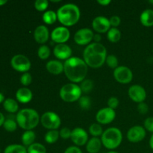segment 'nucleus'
Segmentation results:
<instances>
[{
	"instance_id": "obj_40",
	"label": "nucleus",
	"mask_w": 153,
	"mask_h": 153,
	"mask_svg": "<svg viewBox=\"0 0 153 153\" xmlns=\"http://www.w3.org/2000/svg\"><path fill=\"white\" fill-rule=\"evenodd\" d=\"M143 125H144V128L146 131L153 134V117L146 118L145 120Z\"/></svg>"
},
{
	"instance_id": "obj_33",
	"label": "nucleus",
	"mask_w": 153,
	"mask_h": 153,
	"mask_svg": "<svg viewBox=\"0 0 153 153\" xmlns=\"http://www.w3.org/2000/svg\"><path fill=\"white\" fill-rule=\"evenodd\" d=\"M79 104L82 110H89L91 107V100L87 96H82L79 100Z\"/></svg>"
},
{
	"instance_id": "obj_15",
	"label": "nucleus",
	"mask_w": 153,
	"mask_h": 153,
	"mask_svg": "<svg viewBox=\"0 0 153 153\" xmlns=\"http://www.w3.org/2000/svg\"><path fill=\"white\" fill-rule=\"evenodd\" d=\"M93 29L99 34L106 33L111 28L109 19L104 16H98L92 21Z\"/></svg>"
},
{
	"instance_id": "obj_35",
	"label": "nucleus",
	"mask_w": 153,
	"mask_h": 153,
	"mask_svg": "<svg viewBox=\"0 0 153 153\" xmlns=\"http://www.w3.org/2000/svg\"><path fill=\"white\" fill-rule=\"evenodd\" d=\"M105 63L107 64V65L110 67V68L114 69V70L117 68V67H119V61H118V58L114 55H108L107 58H106Z\"/></svg>"
},
{
	"instance_id": "obj_51",
	"label": "nucleus",
	"mask_w": 153,
	"mask_h": 153,
	"mask_svg": "<svg viewBox=\"0 0 153 153\" xmlns=\"http://www.w3.org/2000/svg\"><path fill=\"white\" fill-rule=\"evenodd\" d=\"M149 3H150V4H153V0H150V1H149Z\"/></svg>"
},
{
	"instance_id": "obj_12",
	"label": "nucleus",
	"mask_w": 153,
	"mask_h": 153,
	"mask_svg": "<svg viewBox=\"0 0 153 153\" xmlns=\"http://www.w3.org/2000/svg\"><path fill=\"white\" fill-rule=\"evenodd\" d=\"M116 117V112L110 108H103L98 111L96 115V120L100 125H106L113 122Z\"/></svg>"
},
{
	"instance_id": "obj_47",
	"label": "nucleus",
	"mask_w": 153,
	"mask_h": 153,
	"mask_svg": "<svg viewBox=\"0 0 153 153\" xmlns=\"http://www.w3.org/2000/svg\"><path fill=\"white\" fill-rule=\"evenodd\" d=\"M149 146H150V148L153 150V134H152V136H151L150 139H149Z\"/></svg>"
},
{
	"instance_id": "obj_39",
	"label": "nucleus",
	"mask_w": 153,
	"mask_h": 153,
	"mask_svg": "<svg viewBox=\"0 0 153 153\" xmlns=\"http://www.w3.org/2000/svg\"><path fill=\"white\" fill-rule=\"evenodd\" d=\"M119 103H120L119 100L115 97H110V98L108 99V108H110L111 109H114V110L116 109L118 107Z\"/></svg>"
},
{
	"instance_id": "obj_7",
	"label": "nucleus",
	"mask_w": 153,
	"mask_h": 153,
	"mask_svg": "<svg viewBox=\"0 0 153 153\" xmlns=\"http://www.w3.org/2000/svg\"><path fill=\"white\" fill-rule=\"evenodd\" d=\"M40 123L46 129L57 130L61 126V120L55 112L46 111L40 117Z\"/></svg>"
},
{
	"instance_id": "obj_38",
	"label": "nucleus",
	"mask_w": 153,
	"mask_h": 153,
	"mask_svg": "<svg viewBox=\"0 0 153 153\" xmlns=\"http://www.w3.org/2000/svg\"><path fill=\"white\" fill-rule=\"evenodd\" d=\"M71 134L72 131L67 127H64V128H61L59 131L60 137L62 139H64V140H67V139L70 138L71 137Z\"/></svg>"
},
{
	"instance_id": "obj_50",
	"label": "nucleus",
	"mask_w": 153,
	"mask_h": 153,
	"mask_svg": "<svg viewBox=\"0 0 153 153\" xmlns=\"http://www.w3.org/2000/svg\"><path fill=\"white\" fill-rule=\"evenodd\" d=\"M107 153H119V152H117V151H114V150H110L108 152H107Z\"/></svg>"
},
{
	"instance_id": "obj_23",
	"label": "nucleus",
	"mask_w": 153,
	"mask_h": 153,
	"mask_svg": "<svg viewBox=\"0 0 153 153\" xmlns=\"http://www.w3.org/2000/svg\"><path fill=\"white\" fill-rule=\"evenodd\" d=\"M36 139V134L33 130L24 131L21 137V141L24 146H29L34 143Z\"/></svg>"
},
{
	"instance_id": "obj_21",
	"label": "nucleus",
	"mask_w": 153,
	"mask_h": 153,
	"mask_svg": "<svg viewBox=\"0 0 153 153\" xmlns=\"http://www.w3.org/2000/svg\"><path fill=\"white\" fill-rule=\"evenodd\" d=\"M101 139L99 137H93L89 139L86 144L87 152L89 153H98L102 147Z\"/></svg>"
},
{
	"instance_id": "obj_46",
	"label": "nucleus",
	"mask_w": 153,
	"mask_h": 153,
	"mask_svg": "<svg viewBox=\"0 0 153 153\" xmlns=\"http://www.w3.org/2000/svg\"><path fill=\"white\" fill-rule=\"evenodd\" d=\"M4 121H5V118H4V114L0 112V127H1V126H3Z\"/></svg>"
},
{
	"instance_id": "obj_37",
	"label": "nucleus",
	"mask_w": 153,
	"mask_h": 153,
	"mask_svg": "<svg viewBox=\"0 0 153 153\" xmlns=\"http://www.w3.org/2000/svg\"><path fill=\"white\" fill-rule=\"evenodd\" d=\"M31 82H32V76L29 73L27 72V73H22L20 77V83L23 86H28V85H31Z\"/></svg>"
},
{
	"instance_id": "obj_1",
	"label": "nucleus",
	"mask_w": 153,
	"mask_h": 153,
	"mask_svg": "<svg viewBox=\"0 0 153 153\" xmlns=\"http://www.w3.org/2000/svg\"><path fill=\"white\" fill-rule=\"evenodd\" d=\"M88 71V66L79 57H71L64 63V73L71 83H82Z\"/></svg>"
},
{
	"instance_id": "obj_36",
	"label": "nucleus",
	"mask_w": 153,
	"mask_h": 153,
	"mask_svg": "<svg viewBox=\"0 0 153 153\" xmlns=\"http://www.w3.org/2000/svg\"><path fill=\"white\" fill-rule=\"evenodd\" d=\"M49 7V1L47 0H37L34 2V7L40 12L46 11V9Z\"/></svg>"
},
{
	"instance_id": "obj_25",
	"label": "nucleus",
	"mask_w": 153,
	"mask_h": 153,
	"mask_svg": "<svg viewBox=\"0 0 153 153\" xmlns=\"http://www.w3.org/2000/svg\"><path fill=\"white\" fill-rule=\"evenodd\" d=\"M57 19H58L57 13L54 10H49L43 13V21L47 25H52V24L55 23Z\"/></svg>"
},
{
	"instance_id": "obj_32",
	"label": "nucleus",
	"mask_w": 153,
	"mask_h": 153,
	"mask_svg": "<svg viewBox=\"0 0 153 153\" xmlns=\"http://www.w3.org/2000/svg\"><path fill=\"white\" fill-rule=\"evenodd\" d=\"M17 123L13 119H7L4 121L2 126L8 132H13L17 128Z\"/></svg>"
},
{
	"instance_id": "obj_42",
	"label": "nucleus",
	"mask_w": 153,
	"mask_h": 153,
	"mask_svg": "<svg viewBox=\"0 0 153 153\" xmlns=\"http://www.w3.org/2000/svg\"><path fill=\"white\" fill-rule=\"evenodd\" d=\"M137 111L140 114H146L149 111V106L144 102L139 103L138 105H137Z\"/></svg>"
},
{
	"instance_id": "obj_10",
	"label": "nucleus",
	"mask_w": 153,
	"mask_h": 153,
	"mask_svg": "<svg viewBox=\"0 0 153 153\" xmlns=\"http://www.w3.org/2000/svg\"><path fill=\"white\" fill-rule=\"evenodd\" d=\"M94 33L93 30L88 28H83L78 30L74 34V41L76 44L79 46H85L91 43V42L94 40Z\"/></svg>"
},
{
	"instance_id": "obj_31",
	"label": "nucleus",
	"mask_w": 153,
	"mask_h": 153,
	"mask_svg": "<svg viewBox=\"0 0 153 153\" xmlns=\"http://www.w3.org/2000/svg\"><path fill=\"white\" fill-rule=\"evenodd\" d=\"M50 48L46 45H41L37 50V55L41 60H46L50 56Z\"/></svg>"
},
{
	"instance_id": "obj_6",
	"label": "nucleus",
	"mask_w": 153,
	"mask_h": 153,
	"mask_svg": "<svg viewBox=\"0 0 153 153\" xmlns=\"http://www.w3.org/2000/svg\"><path fill=\"white\" fill-rule=\"evenodd\" d=\"M82 91L80 86L75 83H68L61 88L60 97L66 102H75L82 97Z\"/></svg>"
},
{
	"instance_id": "obj_4",
	"label": "nucleus",
	"mask_w": 153,
	"mask_h": 153,
	"mask_svg": "<svg viewBox=\"0 0 153 153\" xmlns=\"http://www.w3.org/2000/svg\"><path fill=\"white\" fill-rule=\"evenodd\" d=\"M16 121L21 128L28 131L34 129L38 126L40 122V117L34 109L23 108L16 114Z\"/></svg>"
},
{
	"instance_id": "obj_48",
	"label": "nucleus",
	"mask_w": 153,
	"mask_h": 153,
	"mask_svg": "<svg viewBox=\"0 0 153 153\" xmlns=\"http://www.w3.org/2000/svg\"><path fill=\"white\" fill-rule=\"evenodd\" d=\"M4 95H3V94L0 93V104H1V103L4 102Z\"/></svg>"
},
{
	"instance_id": "obj_49",
	"label": "nucleus",
	"mask_w": 153,
	"mask_h": 153,
	"mask_svg": "<svg viewBox=\"0 0 153 153\" xmlns=\"http://www.w3.org/2000/svg\"><path fill=\"white\" fill-rule=\"evenodd\" d=\"M7 2V1L6 0H0V6H3L4 4H5Z\"/></svg>"
},
{
	"instance_id": "obj_34",
	"label": "nucleus",
	"mask_w": 153,
	"mask_h": 153,
	"mask_svg": "<svg viewBox=\"0 0 153 153\" xmlns=\"http://www.w3.org/2000/svg\"><path fill=\"white\" fill-rule=\"evenodd\" d=\"M80 88L82 89V93L88 94V93L91 92L94 88V82L91 79H85L81 83Z\"/></svg>"
},
{
	"instance_id": "obj_16",
	"label": "nucleus",
	"mask_w": 153,
	"mask_h": 153,
	"mask_svg": "<svg viewBox=\"0 0 153 153\" xmlns=\"http://www.w3.org/2000/svg\"><path fill=\"white\" fill-rule=\"evenodd\" d=\"M71 140L76 146H82L87 144L88 141V133L84 128L77 127L72 130Z\"/></svg>"
},
{
	"instance_id": "obj_22",
	"label": "nucleus",
	"mask_w": 153,
	"mask_h": 153,
	"mask_svg": "<svg viewBox=\"0 0 153 153\" xmlns=\"http://www.w3.org/2000/svg\"><path fill=\"white\" fill-rule=\"evenodd\" d=\"M140 23L145 27L153 26V10L146 9L143 10L140 16Z\"/></svg>"
},
{
	"instance_id": "obj_8",
	"label": "nucleus",
	"mask_w": 153,
	"mask_h": 153,
	"mask_svg": "<svg viewBox=\"0 0 153 153\" xmlns=\"http://www.w3.org/2000/svg\"><path fill=\"white\" fill-rule=\"evenodd\" d=\"M12 68L19 73H27L31 69V63L26 56L21 54L14 55L10 60Z\"/></svg>"
},
{
	"instance_id": "obj_14",
	"label": "nucleus",
	"mask_w": 153,
	"mask_h": 153,
	"mask_svg": "<svg viewBox=\"0 0 153 153\" xmlns=\"http://www.w3.org/2000/svg\"><path fill=\"white\" fill-rule=\"evenodd\" d=\"M128 95L133 102L136 103H141L146 98V91L142 86L139 85H131L128 91Z\"/></svg>"
},
{
	"instance_id": "obj_11",
	"label": "nucleus",
	"mask_w": 153,
	"mask_h": 153,
	"mask_svg": "<svg viewBox=\"0 0 153 153\" xmlns=\"http://www.w3.org/2000/svg\"><path fill=\"white\" fill-rule=\"evenodd\" d=\"M51 39L57 44L65 43L70 37V31L67 27L58 26L54 28L50 34Z\"/></svg>"
},
{
	"instance_id": "obj_29",
	"label": "nucleus",
	"mask_w": 153,
	"mask_h": 153,
	"mask_svg": "<svg viewBox=\"0 0 153 153\" xmlns=\"http://www.w3.org/2000/svg\"><path fill=\"white\" fill-rule=\"evenodd\" d=\"M28 153H46V149L44 145L40 143H34L27 148Z\"/></svg>"
},
{
	"instance_id": "obj_43",
	"label": "nucleus",
	"mask_w": 153,
	"mask_h": 153,
	"mask_svg": "<svg viewBox=\"0 0 153 153\" xmlns=\"http://www.w3.org/2000/svg\"><path fill=\"white\" fill-rule=\"evenodd\" d=\"M64 153H83L82 149L76 146H69L68 148L65 149Z\"/></svg>"
},
{
	"instance_id": "obj_44",
	"label": "nucleus",
	"mask_w": 153,
	"mask_h": 153,
	"mask_svg": "<svg viewBox=\"0 0 153 153\" xmlns=\"http://www.w3.org/2000/svg\"><path fill=\"white\" fill-rule=\"evenodd\" d=\"M111 0H98L97 3L100 4V5L102 6H108L109 4H111Z\"/></svg>"
},
{
	"instance_id": "obj_18",
	"label": "nucleus",
	"mask_w": 153,
	"mask_h": 153,
	"mask_svg": "<svg viewBox=\"0 0 153 153\" xmlns=\"http://www.w3.org/2000/svg\"><path fill=\"white\" fill-rule=\"evenodd\" d=\"M34 38L37 43L44 45L49 38V32L44 25H38L34 31Z\"/></svg>"
},
{
	"instance_id": "obj_24",
	"label": "nucleus",
	"mask_w": 153,
	"mask_h": 153,
	"mask_svg": "<svg viewBox=\"0 0 153 153\" xmlns=\"http://www.w3.org/2000/svg\"><path fill=\"white\" fill-rule=\"evenodd\" d=\"M3 108L7 112L10 114L16 113L19 110V105L15 100L11 98H7L4 100L3 102Z\"/></svg>"
},
{
	"instance_id": "obj_30",
	"label": "nucleus",
	"mask_w": 153,
	"mask_h": 153,
	"mask_svg": "<svg viewBox=\"0 0 153 153\" xmlns=\"http://www.w3.org/2000/svg\"><path fill=\"white\" fill-rule=\"evenodd\" d=\"M103 131H104L102 129V127L99 123H93L89 127V133L93 137H98L102 136Z\"/></svg>"
},
{
	"instance_id": "obj_9",
	"label": "nucleus",
	"mask_w": 153,
	"mask_h": 153,
	"mask_svg": "<svg viewBox=\"0 0 153 153\" xmlns=\"http://www.w3.org/2000/svg\"><path fill=\"white\" fill-rule=\"evenodd\" d=\"M115 80L123 85L130 83L133 79V73L131 69L126 66H119L114 70Z\"/></svg>"
},
{
	"instance_id": "obj_41",
	"label": "nucleus",
	"mask_w": 153,
	"mask_h": 153,
	"mask_svg": "<svg viewBox=\"0 0 153 153\" xmlns=\"http://www.w3.org/2000/svg\"><path fill=\"white\" fill-rule=\"evenodd\" d=\"M109 21H110L111 26L112 28H117V27L119 26V25H120L121 19L119 16L114 15V16H112L109 19Z\"/></svg>"
},
{
	"instance_id": "obj_52",
	"label": "nucleus",
	"mask_w": 153,
	"mask_h": 153,
	"mask_svg": "<svg viewBox=\"0 0 153 153\" xmlns=\"http://www.w3.org/2000/svg\"><path fill=\"white\" fill-rule=\"evenodd\" d=\"M0 153H1V151H0Z\"/></svg>"
},
{
	"instance_id": "obj_5",
	"label": "nucleus",
	"mask_w": 153,
	"mask_h": 153,
	"mask_svg": "<svg viewBox=\"0 0 153 153\" xmlns=\"http://www.w3.org/2000/svg\"><path fill=\"white\" fill-rule=\"evenodd\" d=\"M103 146L108 149L114 150L120 146L123 141L122 131L116 127H111L103 131L101 136Z\"/></svg>"
},
{
	"instance_id": "obj_2",
	"label": "nucleus",
	"mask_w": 153,
	"mask_h": 153,
	"mask_svg": "<svg viewBox=\"0 0 153 153\" xmlns=\"http://www.w3.org/2000/svg\"><path fill=\"white\" fill-rule=\"evenodd\" d=\"M107 49L100 43H91L83 52V60L89 67L97 69L105 63Z\"/></svg>"
},
{
	"instance_id": "obj_27",
	"label": "nucleus",
	"mask_w": 153,
	"mask_h": 153,
	"mask_svg": "<svg viewBox=\"0 0 153 153\" xmlns=\"http://www.w3.org/2000/svg\"><path fill=\"white\" fill-rule=\"evenodd\" d=\"M108 40L111 43H117L121 38V32L117 28H111L107 32Z\"/></svg>"
},
{
	"instance_id": "obj_13",
	"label": "nucleus",
	"mask_w": 153,
	"mask_h": 153,
	"mask_svg": "<svg viewBox=\"0 0 153 153\" xmlns=\"http://www.w3.org/2000/svg\"><path fill=\"white\" fill-rule=\"evenodd\" d=\"M146 131L144 127L141 126H134L127 131L126 137L131 143H138L146 137Z\"/></svg>"
},
{
	"instance_id": "obj_28",
	"label": "nucleus",
	"mask_w": 153,
	"mask_h": 153,
	"mask_svg": "<svg viewBox=\"0 0 153 153\" xmlns=\"http://www.w3.org/2000/svg\"><path fill=\"white\" fill-rule=\"evenodd\" d=\"M4 153H28L27 148L21 144H10L4 149Z\"/></svg>"
},
{
	"instance_id": "obj_20",
	"label": "nucleus",
	"mask_w": 153,
	"mask_h": 153,
	"mask_svg": "<svg viewBox=\"0 0 153 153\" xmlns=\"http://www.w3.org/2000/svg\"><path fill=\"white\" fill-rule=\"evenodd\" d=\"M46 68L52 75H59L64 73V64L58 60H50L46 64Z\"/></svg>"
},
{
	"instance_id": "obj_19",
	"label": "nucleus",
	"mask_w": 153,
	"mask_h": 153,
	"mask_svg": "<svg viewBox=\"0 0 153 153\" xmlns=\"http://www.w3.org/2000/svg\"><path fill=\"white\" fill-rule=\"evenodd\" d=\"M33 98V94L30 89L27 88H20L16 92V99L19 102L27 104L30 102Z\"/></svg>"
},
{
	"instance_id": "obj_3",
	"label": "nucleus",
	"mask_w": 153,
	"mask_h": 153,
	"mask_svg": "<svg viewBox=\"0 0 153 153\" xmlns=\"http://www.w3.org/2000/svg\"><path fill=\"white\" fill-rule=\"evenodd\" d=\"M58 20L63 26L70 27L76 25L81 16L80 9L76 4L67 3L61 6L57 10Z\"/></svg>"
},
{
	"instance_id": "obj_17",
	"label": "nucleus",
	"mask_w": 153,
	"mask_h": 153,
	"mask_svg": "<svg viewBox=\"0 0 153 153\" xmlns=\"http://www.w3.org/2000/svg\"><path fill=\"white\" fill-rule=\"evenodd\" d=\"M53 53L55 58L59 60H67L71 58L73 51L70 46L66 43L57 44L53 49Z\"/></svg>"
},
{
	"instance_id": "obj_26",
	"label": "nucleus",
	"mask_w": 153,
	"mask_h": 153,
	"mask_svg": "<svg viewBox=\"0 0 153 153\" xmlns=\"http://www.w3.org/2000/svg\"><path fill=\"white\" fill-rule=\"evenodd\" d=\"M59 137V131L58 130H49L45 134L44 140L49 144H52L58 141Z\"/></svg>"
},
{
	"instance_id": "obj_45",
	"label": "nucleus",
	"mask_w": 153,
	"mask_h": 153,
	"mask_svg": "<svg viewBox=\"0 0 153 153\" xmlns=\"http://www.w3.org/2000/svg\"><path fill=\"white\" fill-rule=\"evenodd\" d=\"M101 40H102V37L100 35V34H94V43H100Z\"/></svg>"
}]
</instances>
